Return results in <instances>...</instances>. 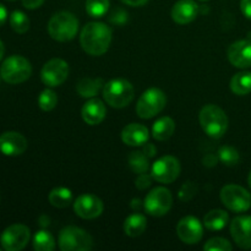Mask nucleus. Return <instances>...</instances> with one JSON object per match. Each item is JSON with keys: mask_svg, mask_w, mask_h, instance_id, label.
<instances>
[{"mask_svg": "<svg viewBox=\"0 0 251 251\" xmlns=\"http://www.w3.org/2000/svg\"><path fill=\"white\" fill-rule=\"evenodd\" d=\"M112 36L110 27L103 22H88L81 31V47L90 55H103L109 49Z\"/></svg>", "mask_w": 251, "mask_h": 251, "instance_id": "f257e3e1", "label": "nucleus"}, {"mask_svg": "<svg viewBox=\"0 0 251 251\" xmlns=\"http://www.w3.org/2000/svg\"><path fill=\"white\" fill-rule=\"evenodd\" d=\"M199 122L201 127L212 139H221L228 129V117L225 110L216 104H207L200 110Z\"/></svg>", "mask_w": 251, "mask_h": 251, "instance_id": "f03ea898", "label": "nucleus"}, {"mask_svg": "<svg viewBox=\"0 0 251 251\" xmlns=\"http://www.w3.org/2000/svg\"><path fill=\"white\" fill-rule=\"evenodd\" d=\"M103 98L110 107L125 108L132 102L135 96L134 86L125 78H113L108 81L102 90Z\"/></svg>", "mask_w": 251, "mask_h": 251, "instance_id": "7ed1b4c3", "label": "nucleus"}, {"mask_svg": "<svg viewBox=\"0 0 251 251\" xmlns=\"http://www.w3.org/2000/svg\"><path fill=\"white\" fill-rule=\"evenodd\" d=\"M78 31V20L69 11H59L48 22V33L58 42H68L75 38Z\"/></svg>", "mask_w": 251, "mask_h": 251, "instance_id": "20e7f679", "label": "nucleus"}, {"mask_svg": "<svg viewBox=\"0 0 251 251\" xmlns=\"http://www.w3.org/2000/svg\"><path fill=\"white\" fill-rule=\"evenodd\" d=\"M32 65L21 55H11L6 58L0 68V76L10 85L22 83L31 77Z\"/></svg>", "mask_w": 251, "mask_h": 251, "instance_id": "39448f33", "label": "nucleus"}, {"mask_svg": "<svg viewBox=\"0 0 251 251\" xmlns=\"http://www.w3.org/2000/svg\"><path fill=\"white\" fill-rule=\"evenodd\" d=\"M59 248L63 251H90L93 239L82 228L68 226L59 233Z\"/></svg>", "mask_w": 251, "mask_h": 251, "instance_id": "423d86ee", "label": "nucleus"}, {"mask_svg": "<svg viewBox=\"0 0 251 251\" xmlns=\"http://www.w3.org/2000/svg\"><path fill=\"white\" fill-rule=\"evenodd\" d=\"M167 97L159 88L152 87L145 91L136 104V113L141 119H151L164 109Z\"/></svg>", "mask_w": 251, "mask_h": 251, "instance_id": "0eeeda50", "label": "nucleus"}, {"mask_svg": "<svg viewBox=\"0 0 251 251\" xmlns=\"http://www.w3.org/2000/svg\"><path fill=\"white\" fill-rule=\"evenodd\" d=\"M221 201L228 210L242 213L251 207V195L247 189L235 184L223 186L221 190Z\"/></svg>", "mask_w": 251, "mask_h": 251, "instance_id": "6e6552de", "label": "nucleus"}, {"mask_svg": "<svg viewBox=\"0 0 251 251\" xmlns=\"http://www.w3.org/2000/svg\"><path fill=\"white\" fill-rule=\"evenodd\" d=\"M173 205L172 193L166 188H154L150 191L144 201V208L153 217H162L171 211Z\"/></svg>", "mask_w": 251, "mask_h": 251, "instance_id": "1a4fd4ad", "label": "nucleus"}, {"mask_svg": "<svg viewBox=\"0 0 251 251\" xmlns=\"http://www.w3.org/2000/svg\"><path fill=\"white\" fill-rule=\"evenodd\" d=\"M181 171L180 162L173 156H163L157 159L151 168V176L162 184H172L179 176Z\"/></svg>", "mask_w": 251, "mask_h": 251, "instance_id": "9d476101", "label": "nucleus"}, {"mask_svg": "<svg viewBox=\"0 0 251 251\" xmlns=\"http://www.w3.org/2000/svg\"><path fill=\"white\" fill-rule=\"evenodd\" d=\"M31 238V230L24 225H12L2 232L0 237L2 249L6 251H20L26 248Z\"/></svg>", "mask_w": 251, "mask_h": 251, "instance_id": "9b49d317", "label": "nucleus"}, {"mask_svg": "<svg viewBox=\"0 0 251 251\" xmlns=\"http://www.w3.org/2000/svg\"><path fill=\"white\" fill-rule=\"evenodd\" d=\"M69 76V65L60 58L47 61L41 70V78L48 87H58L63 85Z\"/></svg>", "mask_w": 251, "mask_h": 251, "instance_id": "f8f14e48", "label": "nucleus"}, {"mask_svg": "<svg viewBox=\"0 0 251 251\" xmlns=\"http://www.w3.org/2000/svg\"><path fill=\"white\" fill-rule=\"evenodd\" d=\"M176 234L179 239L185 244H198L203 237V226L199 218L194 216H186L181 218L176 225Z\"/></svg>", "mask_w": 251, "mask_h": 251, "instance_id": "ddd939ff", "label": "nucleus"}, {"mask_svg": "<svg viewBox=\"0 0 251 251\" xmlns=\"http://www.w3.org/2000/svg\"><path fill=\"white\" fill-rule=\"evenodd\" d=\"M103 201L92 194L80 195L74 202V211L78 217L83 220H95L103 212Z\"/></svg>", "mask_w": 251, "mask_h": 251, "instance_id": "4468645a", "label": "nucleus"}, {"mask_svg": "<svg viewBox=\"0 0 251 251\" xmlns=\"http://www.w3.org/2000/svg\"><path fill=\"white\" fill-rule=\"evenodd\" d=\"M230 235L240 249H251V216H238L230 223Z\"/></svg>", "mask_w": 251, "mask_h": 251, "instance_id": "2eb2a0df", "label": "nucleus"}, {"mask_svg": "<svg viewBox=\"0 0 251 251\" xmlns=\"http://www.w3.org/2000/svg\"><path fill=\"white\" fill-rule=\"evenodd\" d=\"M27 150V140L17 131H5L0 135V152L5 156H20Z\"/></svg>", "mask_w": 251, "mask_h": 251, "instance_id": "dca6fc26", "label": "nucleus"}, {"mask_svg": "<svg viewBox=\"0 0 251 251\" xmlns=\"http://www.w3.org/2000/svg\"><path fill=\"white\" fill-rule=\"evenodd\" d=\"M228 60L238 69L251 68V42L237 41L228 48Z\"/></svg>", "mask_w": 251, "mask_h": 251, "instance_id": "f3484780", "label": "nucleus"}, {"mask_svg": "<svg viewBox=\"0 0 251 251\" xmlns=\"http://www.w3.org/2000/svg\"><path fill=\"white\" fill-rule=\"evenodd\" d=\"M199 14V5L194 0H179L172 9V19L179 25L193 22Z\"/></svg>", "mask_w": 251, "mask_h": 251, "instance_id": "a211bd4d", "label": "nucleus"}, {"mask_svg": "<svg viewBox=\"0 0 251 251\" xmlns=\"http://www.w3.org/2000/svg\"><path fill=\"white\" fill-rule=\"evenodd\" d=\"M150 139V132L145 125L131 123L122 131V140L127 146H144Z\"/></svg>", "mask_w": 251, "mask_h": 251, "instance_id": "6ab92c4d", "label": "nucleus"}, {"mask_svg": "<svg viewBox=\"0 0 251 251\" xmlns=\"http://www.w3.org/2000/svg\"><path fill=\"white\" fill-rule=\"evenodd\" d=\"M105 114H107V109H105L104 103L98 98H91L83 104L81 109L83 122L88 125L100 124L104 120Z\"/></svg>", "mask_w": 251, "mask_h": 251, "instance_id": "aec40b11", "label": "nucleus"}, {"mask_svg": "<svg viewBox=\"0 0 251 251\" xmlns=\"http://www.w3.org/2000/svg\"><path fill=\"white\" fill-rule=\"evenodd\" d=\"M176 131V123L171 117H162L152 126V136L157 141H167Z\"/></svg>", "mask_w": 251, "mask_h": 251, "instance_id": "412c9836", "label": "nucleus"}, {"mask_svg": "<svg viewBox=\"0 0 251 251\" xmlns=\"http://www.w3.org/2000/svg\"><path fill=\"white\" fill-rule=\"evenodd\" d=\"M147 228V220L141 213H132L125 220L124 232L131 238L140 237Z\"/></svg>", "mask_w": 251, "mask_h": 251, "instance_id": "4be33fe9", "label": "nucleus"}, {"mask_svg": "<svg viewBox=\"0 0 251 251\" xmlns=\"http://www.w3.org/2000/svg\"><path fill=\"white\" fill-rule=\"evenodd\" d=\"M104 81L102 78H81L77 82L76 90L77 93L83 98H93L98 95L100 90L104 87Z\"/></svg>", "mask_w": 251, "mask_h": 251, "instance_id": "5701e85b", "label": "nucleus"}, {"mask_svg": "<svg viewBox=\"0 0 251 251\" xmlns=\"http://www.w3.org/2000/svg\"><path fill=\"white\" fill-rule=\"evenodd\" d=\"M228 221H229V216L226 211L220 210H211L207 212L203 217V226L207 228L208 230H221L227 226Z\"/></svg>", "mask_w": 251, "mask_h": 251, "instance_id": "b1692460", "label": "nucleus"}, {"mask_svg": "<svg viewBox=\"0 0 251 251\" xmlns=\"http://www.w3.org/2000/svg\"><path fill=\"white\" fill-rule=\"evenodd\" d=\"M230 90L237 96H245L251 92V73L242 71L235 74L230 80Z\"/></svg>", "mask_w": 251, "mask_h": 251, "instance_id": "393cba45", "label": "nucleus"}, {"mask_svg": "<svg viewBox=\"0 0 251 251\" xmlns=\"http://www.w3.org/2000/svg\"><path fill=\"white\" fill-rule=\"evenodd\" d=\"M48 200L51 206L56 208H65L73 202V193L68 188H55L49 193Z\"/></svg>", "mask_w": 251, "mask_h": 251, "instance_id": "a878e982", "label": "nucleus"}, {"mask_svg": "<svg viewBox=\"0 0 251 251\" xmlns=\"http://www.w3.org/2000/svg\"><path fill=\"white\" fill-rule=\"evenodd\" d=\"M129 167L136 174L147 173L150 168V158L142 151H134L129 154Z\"/></svg>", "mask_w": 251, "mask_h": 251, "instance_id": "bb28decb", "label": "nucleus"}, {"mask_svg": "<svg viewBox=\"0 0 251 251\" xmlns=\"http://www.w3.org/2000/svg\"><path fill=\"white\" fill-rule=\"evenodd\" d=\"M33 249L36 251H53L55 249V239L47 230H38L33 237Z\"/></svg>", "mask_w": 251, "mask_h": 251, "instance_id": "cd10ccee", "label": "nucleus"}, {"mask_svg": "<svg viewBox=\"0 0 251 251\" xmlns=\"http://www.w3.org/2000/svg\"><path fill=\"white\" fill-rule=\"evenodd\" d=\"M10 26L16 33L24 34L29 29V19L25 12L15 10L10 15Z\"/></svg>", "mask_w": 251, "mask_h": 251, "instance_id": "c85d7f7f", "label": "nucleus"}, {"mask_svg": "<svg viewBox=\"0 0 251 251\" xmlns=\"http://www.w3.org/2000/svg\"><path fill=\"white\" fill-rule=\"evenodd\" d=\"M218 159L221 163L228 167H234L239 163L240 154L237 149L232 146H222L218 150Z\"/></svg>", "mask_w": 251, "mask_h": 251, "instance_id": "c756f323", "label": "nucleus"}, {"mask_svg": "<svg viewBox=\"0 0 251 251\" xmlns=\"http://www.w3.org/2000/svg\"><path fill=\"white\" fill-rule=\"evenodd\" d=\"M109 9V0H86V11L91 17H103Z\"/></svg>", "mask_w": 251, "mask_h": 251, "instance_id": "7c9ffc66", "label": "nucleus"}, {"mask_svg": "<svg viewBox=\"0 0 251 251\" xmlns=\"http://www.w3.org/2000/svg\"><path fill=\"white\" fill-rule=\"evenodd\" d=\"M56 104H58V96L53 90L47 88V90L42 91L38 97V105L42 110H44V112L53 110L56 107Z\"/></svg>", "mask_w": 251, "mask_h": 251, "instance_id": "2f4dec72", "label": "nucleus"}, {"mask_svg": "<svg viewBox=\"0 0 251 251\" xmlns=\"http://www.w3.org/2000/svg\"><path fill=\"white\" fill-rule=\"evenodd\" d=\"M232 249V244L227 239L220 237L210 239L203 247V250L206 251H230Z\"/></svg>", "mask_w": 251, "mask_h": 251, "instance_id": "473e14b6", "label": "nucleus"}, {"mask_svg": "<svg viewBox=\"0 0 251 251\" xmlns=\"http://www.w3.org/2000/svg\"><path fill=\"white\" fill-rule=\"evenodd\" d=\"M198 185H196L194 181H186L181 185L180 190H179V200L183 201V202H189L190 200H193L194 196L198 193Z\"/></svg>", "mask_w": 251, "mask_h": 251, "instance_id": "72a5a7b5", "label": "nucleus"}, {"mask_svg": "<svg viewBox=\"0 0 251 251\" xmlns=\"http://www.w3.org/2000/svg\"><path fill=\"white\" fill-rule=\"evenodd\" d=\"M152 176H150V174H146V173H142V174H139V176H137V179L135 180V185H136V188L139 189V190H146L147 188H150L152 184Z\"/></svg>", "mask_w": 251, "mask_h": 251, "instance_id": "f704fd0d", "label": "nucleus"}, {"mask_svg": "<svg viewBox=\"0 0 251 251\" xmlns=\"http://www.w3.org/2000/svg\"><path fill=\"white\" fill-rule=\"evenodd\" d=\"M240 10L247 19L251 20V0H240Z\"/></svg>", "mask_w": 251, "mask_h": 251, "instance_id": "c9c22d12", "label": "nucleus"}, {"mask_svg": "<svg viewBox=\"0 0 251 251\" xmlns=\"http://www.w3.org/2000/svg\"><path fill=\"white\" fill-rule=\"evenodd\" d=\"M43 2L44 0H22V5L28 10L38 9L39 6H42Z\"/></svg>", "mask_w": 251, "mask_h": 251, "instance_id": "e433bc0d", "label": "nucleus"}, {"mask_svg": "<svg viewBox=\"0 0 251 251\" xmlns=\"http://www.w3.org/2000/svg\"><path fill=\"white\" fill-rule=\"evenodd\" d=\"M142 152H144L149 158H152L153 156H156L157 149L153 144H145L144 146H142Z\"/></svg>", "mask_w": 251, "mask_h": 251, "instance_id": "4c0bfd02", "label": "nucleus"}, {"mask_svg": "<svg viewBox=\"0 0 251 251\" xmlns=\"http://www.w3.org/2000/svg\"><path fill=\"white\" fill-rule=\"evenodd\" d=\"M217 161H218V157H216L215 154H211V153L206 154L202 159L203 166L208 167V168H211V167H215L216 164H217Z\"/></svg>", "mask_w": 251, "mask_h": 251, "instance_id": "58836bf2", "label": "nucleus"}, {"mask_svg": "<svg viewBox=\"0 0 251 251\" xmlns=\"http://www.w3.org/2000/svg\"><path fill=\"white\" fill-rule=\"evenodd\" d=\"M124 4L129 5V6H142V5L146 4L149 0H122Z\"/></svg>", "mask_w": 251, "mask_h": 251, "instance_id": "ea45409f", "label": "nucleus"}, {"mask_svg": "<svg viewBox=\"0 0 251 251\" xmlns=\"http://www.w3.org/2000/svg\"><path fill=\"white\" fill-rule=\"evenodd\" d=\"M7 19V11L6 9H5L4 5L0 4V26H2V25L5 24V21H6Z\"/></svg>", "mask_w": 251, "mask_h": 251, "instance_id": "a19ab883", "label": "nucleus"}, {"mask_svg": "<svg viewBox=\"0 0 251 251\" xmlns=\"http://www.w3.org/2000/svg\"><path fill=\"white\" fill-rule=\"evenodd\" d=\"M141 206H144V203H141V200H139V199H134V200L131 201L132 210L139 211L140 208H141Z\"/></svg>", "mask_w": 251, "mask_h": 251, "instance_id": "79ce46f5", "label": "nucleus"}, {"mask_svg": "<svg viewBox=\"0 0 251 251\" xmlns=\"http://www.w3.org/2000/svg\"><path fill=\"white\" fill-rule=\"evenodd\" d=\"M4 51H5L4 44H2V42L0 41V60H1L2 56H4Z\"/></svg>", "mask_w": 251, "mask_h": 251, "instance_id": "37998d69", "label": "nucleus"}, {"mask_svg": "<svg viewBox=\"0 0 251 251\" xmlns=\"http://www.w3.org/2000/svg\"><path fill=\"white\" fill-rule=\"evenodd\" d=\"M248 184H249V186H250V189H251V172H250L249 176H248Z\"/></svg>", "mask_w": 251, "mask_h": 251, "instance_id": "c03bdc74", "label": "nucleus"}, {"mask_svg": "<svg viewBox=\"0 0 251 251\" xmlns=\"http://www.w3.org/2000/svg\"><path fill=\"white\" fill-rule=\"evenodd\" d=\"M6 1H15V0H6Z\"/></svg>", "mask_w": 251, "mask_h": 251, "instance_id": "a18cd8bd", "label": "nucleus"}, {"mask_svg": "<svg viewBox=\"0 0 251 251\" xmlns=\"http://www.w3.org/2000/svg\"><path fill=\"white\" fill-rule=\"evenodd\" d=\"M200 1H207V0H200Z\"/></svg>", "mask_w": 251, "mask_h": 251, "instance_id": "49530a36", "label": "nucleus"}, {"mask_svg": "<svg viewBox=\"0 0 251 251\" xmlns=\"http://www.w3.org/2000/svg\"><path fill=\"white\" fill-rule=\"evenodd\" d=\"M0 77H1V76H0Z\"/></svg>", "mask_w": 251, "mask_h": 251, "instance_id": "de8ad7c7", "label": "nucleus"}]
</instances>
